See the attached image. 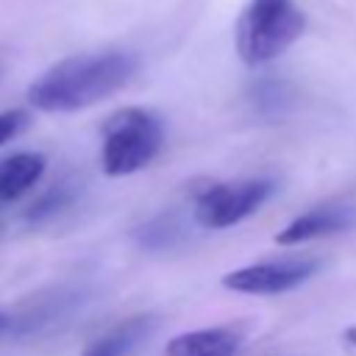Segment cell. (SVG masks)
Instances as JSON below:
<instances>
[{"label":"cell","instance_id":"obj_9","mask_svg":"<svg viewBox=\"0 0 356 356\" xmlns=\"http://www.w3.org/2000/svg\"><path fill=\"white\" fill-rule=\"evenodd\" d=\"M47 167V159L42 153H11L6 159H0V203H11L17 197H22L28 189H33V184L42 178Z\"/></svg>","mask_w":356,"mask_h":356},{"label":"cell","instance_id":"obj_13","mask_svg":"<svg viewBox=\"0 0 356 356\" xmlns=\"http://www.w3.org/2000/svg\"><path fill=\"white\" fill-rule=\"evenodd\" d=\"M342 342L356 353V325H350V328H345V331H342Z\"/></svg>","mask_w":356,"mask_h":356},{"label":"cell","instance_id":"obj_1","mask_svg":"<svg viewBox=\"0 0 356 356\" xmlns=\"http://www.w3.org/2000/svg\"><path fill=\"white\" fill-rule=\"evenodd\" d=\"M136 70L139 58L128 50L70 56L31 83L28 103L39 111H81L120 92Z\"/></svg>","mask_w":356,"mask_h":356},{"label":"cell","instance_id":"obj_4","mask_svg":"<svg viewBox=\"0 0 356 356\" xmlns=\"http://www.w3.org/2000/svg\"><path fill=\"white\" fill-rule=\"evenodd\" d=\"M275 192L273 178H245L228 184H211L195 195V220L203 228H231L250 217Z\"/></svg>","mask_w":356,"mask_h":356},{"label":"cell","instance_id":"obj_12","mask_svg":"<svg viewBox=\"0 0 356 356\" xmlns=\"http://www.w3.org/2000/svg\"><path fill=\"white\" fill-rule=\"evenodd\" d=\"M170 231H172L170 220H167V225H164V220H153V222H147L142 228V242L145 245H167L170 242Z\"/></svg>","mask_w":356,"mask_h":356},{"label":"cell","instance_id":"obj_2","mask_svg":"<svg viewBox=\"0 0 356 356\" xmlns=\"http://www.w3.org/2000/svg\"><path fill=\"white\" fill-rule=\"evenodd\" d=\"M306 28L295 0H248L236 22V53L242 64L261 67L289 50Z\"/></svg>","mask_w":356,"mask_h":356},{"label":"cell","instance_id":"obj_6","mask_svg":"<svg viewBox=\"0 0 356 356\" xmlns=\"http://www.w3.org/2000/svg\"><path fill=\"white\" fill-rule=\"evenodd\" d=\"M245 342L239 325H209L172 337L164 356H236Z\"/></svg>","mask_w":356,"mask_h":356},{"label":"cell","instance_id":"obj_11","mask_svg":"<svg viewBox=\"0 0 356 356\" xmlns=\"http://www.w3.org/2000/svg\"><path fill=\"white\" fill-rule=\"evenodd\" d=\"M28 125V111L22 108H11V111H0V145L11 142L14 136H19Z\"/></svg>","mask_w":356,"mask_h":356},{"label":"cell","instance_id":"obj_10","mask_svg":"<svg viewBox=\"0 0 356 356\" xmlns=\"http://www.w3.org/2000/svg\"><path fill=\"white\" fill-rule=\"evenodd\" d=\"M75 200V189L72 184H58L53 189H47L42 197H36L28 209H25V220L28 222H44V220H53L56 214H61L67 206H72Z\"/></svg>","mask_w":356,"mask_h":356},{"label":"cell","instance_id":"obj_8","mask_svg":"<svg viewBox=\"0 0 356 356\" xmlns=\"http://www.w3.org/2000/svg\"><path fill=\"white\" fill-rule=\"evenodd\" d=\"M159 325L156 314H136L128 317L122 323H117L114 328H108L106 334L95 337L81 356H131Z\"/></svg>","mask_w":356,"mask_h":356},{"label":"cell","instance_id":"obj_3","mask_svg":"<svg viewBox=\"0 0 356 356\" xmlns=\"http://www.w3.org/2000/svg\"><path fill=\"white\" fill-rule=\"evenodd\" d=\"M164 145V122L139 106H128L114 111L103 122V145H100V164L103 172L131 175L147 167Z\"/></svg>","mask_w":356,"mask_h":356},{"label":"cell","instance_id":"obj_5","mask_svg":"<svg viewBox=\"0 0 356 356\" xmlns=\"http://www.w3.org/2000/svg\"><path fill=\"white\" fill-rule=\"evenodd\" d=\"M320 261L317 259H264L239 270H231L222 275V286L239 295H281L289 292L300 284H306L312 275L320 273Z\"/></svg>","mask_w":356,"mask_h":356},{"label":"cell","instance_id":"obj_14","mask_svg":"<svg viewBox=\"0 0 356 356\" xmlns=\"http://www.w3.org/2000/svg\"><path fill=\"white\" fill-rule=\"evenodd\" d=\"M6 325H8V317L0 312V334H3V328H6Z\"/></svg>","mask_w":356,"mask_h":356},{"label":"cell","instance_id":"obj_7","mask_svg":"<svg viewBox=\"0 0 356 356\" xmlns=\"http://www.w3.org/2000/svg\"><path fill=\"white\" fill-rule=\"evenodd\" d=\"M353 220H356L353 209H345V206H320V209H312V211L295 217L292 222H286L275 234V242L278 245H300V242H309V239H317V236L339 234V231L350 228Z\"/></svg>","mask_w":356,"mask_h":356}]
</instances>
